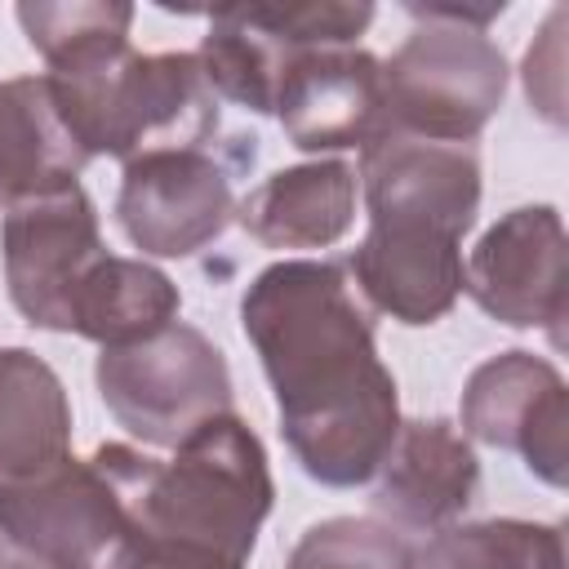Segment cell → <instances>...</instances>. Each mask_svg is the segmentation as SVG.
Returning <instances> with one entry per match:
<instances>
[{
  "instance_id": "cell-22",
  "label": "cell",
  "mask_w": 569,
  "mask_h": 569,
  "mask_svg": "<svg viewBox=\"0 0 569 569\" xmlns=\"http://www.w3.org/2000/svg\"><path fill=\"white\" fill-rule=\"evenodd\" d=\"M0 569H49L40 556H31L27 547H18L13 538L0 533Z\"/></svg>"
},
{
  "instance_id": "cell-15",
  "label": "cell",
  "mask_w": 569,
  "mask_h": 569,
  "mask_svg": "<svg viewBox=\"0 0 569 569\" xmlns=\"http://www.w3.org/2000/svg\"><path fill=\"white\" fill-rule=\"evenodd\" d=\"M71 458L62 378L27 347H0V493L44 480Z\"/></svg>"
},
{
  "instance_id": "cell-4",
  "label": "cell",
  "mask_w": 569,
  "mask_h": 569,
  "mask_svg": "<svg viewBox=\"0 0 569 569\" xmlns=\"http://www.w3.org/2000/svg\"><path fill=\"white\" fill-rule=\"evenodd\" d=\"M49 89L76 142L120 164L147 151L209 147L218 133V93L196 53H138L116 44L49 71Z\"/></svg>"
},
{
  "instance_id": "cell-8",
  "label": "cell",
  "mask_w": 569,
  "mask_h": 569,
  "mask_svg": "<svg viewBox=\"0 0 569 569\" xmlns=\"http://www.w3.org/2000/svg\"><path fill=\"white\" fill-rule=\"evenodd\" d=\"M9 302L27 325L71 333V307L89 271L107 258L98 209L76 182L67 191L4 209L0 227Z\"/></svg>"
},
{
  "instance_id": "cell-18",
  "label": "cell",
  "mask_w": 569,
  "mask_h": 569,
  "mask_svg": "<svg viewBox=\"0 0 569 569\" xmlns=\"http://www.w3.org/2000/svg\"><path fill=\"white\" fill-rule=\"evenodd\" d=\"M178 284L160 267L107 253L76 293L71 333L93 338L98 347H129L169 329L178 320Z\"/></svg>"
},
{
  "instance_id": "cell-3",
  "label": "cell",
  "mask_w": 569,
  "mask_h": 569,
  "mask_svg": "<svg viewBox=\"0 0 569 569\" xmlns=\"http://www.w3.org/2000/svg\"><path fill=\"white\" fill-rule=\"evenodd\" d=\"M93 458L124 493L133 525L129 569H244L276 485L262 440L244 418L200 422L169 462L133 445H98Z\"/></svg>"
},
{
  "instance_id": "cell-10",
  "label": "cell",
  "mask_w": 569,
  "mask_h": 569,
  "mask_svg": "<svg viewBox=\"0 0 569 569\" xmlns=\"http://www.w3.org/2000/svg\"><path fill=\"white\" fill-rule=\"evenodd\" d=\"M462 289L498 325L547 329L551 347H565L569 240L560 213L551 204L502 213L462 262Z\"/></svg>"
},
{
  "instance_id": "cell-11",
  "label": "cell",
  "mask_w": 569,
  "mask_h": 569,
  "mask_svg": "<svg viewBox=\"0 0 569 569\" xmlns=\"http://www.w3.org/2000/svg\"><path fill=\"white\" fill-rule=\"evenodd\" d=\"M462 436L520 453L538 480L565 489L569 391L560 369L533 351H502L476 365L462 387Z\"/></svg>"
},
{
  "instance_id": "cell-7",
  "label": "cell",
  "mask_w": 569,
  "mask_h": 569,
  "mask_svg": "<svg viewBox=\"0 0 569 569\" xmlns=\"http://www.w3.org/2000/svg\"><path fill=\"white\" fill-rule=\"evenodd\" d=\"M0 533L49 569H129L133 525L98 458H67L36 485L0 493Z\"/></svg>"
},
{
  "instance_id": "cell-17",
  "label": "cell",
  "mask_w": 569,
  "mask_h": 569,
  "mask_svg": "<svg viewBox=\"0 0 569 569\" xmlns=\"http://www.w3.org/2000/svg\"><path fill=\"white\" fill-rule=\"evenodd\" d=\"M196 58L218 98H231L253 116H271L280 80L298 58V49L271 22L267 4H236L209 18Z\"/></svg>"
},
{
  "instance_id": "cell-19",
  "label": "cell",
  "mask_w": 569,
  "mask_h": 569,
  "mask_svg": "<svg viewBox=\"0 0 569 569\" xmlns=\"http://www.w3.org/2000/svg\"><path fill=\"white\" fill-rule=\"evenodd\" d=\"M413 569H565V533L533 520L445 525L413 547Z\"/></svg>"
},
{
  "instance_id": "cell-9",
  "label": "cell",
  "mask_w": 569,
  "mask_h": 569,
  "mask_svg": "<svg viewBox=\"0 0 569 569\" xmlns=\"http://www.w3.org/2000/svg\"><path fill=\"white\" fill-rule=\"evenodd\" d=\"M240 164H253V151L222 160L209 147H187L129 160L116 196V218L133 249L151 258H191L213 244L236 213L231 173Z\"/></svg>"
},
{
  "instance_id": "cell-1",
  "label": "cell",
  "mask_w": 569,
  "mask_h": 569,
  "mask_svg": "<svg viewBox=\"0 0 569 569\" xmlns=\"http://www.w3.org/2000/svg\"><path fill=\"white\" fill-rule=\"evenodd\" d=\"M240 325L276 391L298 467L329 489L373 480L400 431V400L347 267L271 262L244 289Z\"/></svg>"
},
{
  "instance_id": "cell-5",
  "label": "cell",
  "mask_w": 569,
  "mask_h": 569,
  "mask_svg": "<svg viewBox=\"0 0 569 569\" xmlns=\"http://www.w3.org/2000/svg\"><path fill=\"white\" fill-rule=\"evenodd\" d=\"M422 22L382 67V116L387 129L431 138V142H471L507 93V58L485 36L502 13L493 9H418Z\"/></svg>"
},
{
  "instance_id": "cell-16",
  "label": "cell",
  "mask_w": 569,
  "mask_h": 569,
  "mask_svg": "<svg viewBox=\"0 0 569 569\" xmlns=\"http://www.w3.org/2000/svg\"><path fill=\"white\" fill-rule=\"evenodd\" d=\"M236 218L267 249H325L356 218V173L342 160L280 169L236 204Z\"/></svg>"
},
{
  "instance_id": "cell-13",
  "label": "cell",
  "mask_w": 569,
  "mask_h": 569,
  "mask_svg": "<svg viewBox=\"0 0 569 569\" xmlns=\"http://www.w3.org/2000/svg\"><path fill=\"white\" fill-rule=\"evenodd\" d=\"M480 485V462L458 427L445 418L400 422L373 485V511L396 529H445L453 525Z\"/></svg>"
},
{
  "instance_id": "cell-2",
  "label": "cell",
  "mask_w": 569,
  "mask_h": 569,
  "mask_svg": "<svg viewBox=\"0 0 569 569\" xmlns=\"http://www.w3.org/2000/svg\"><path fill=\"white\" fill-rule=\"evenodd\" d=\"M369 231L351 253L360 293L400 325H436L462 293V236L480 209L471 142L382 129L360 147Z\"/></svg>"
},
{
  "instance_id": "cell-12",
  "label": "cell",
  "mask_w": 569,
  "mask_h": 569,
  "mask_svg": "<svg viewBox=\"0 0 569 569\" xmlns=\"http://www.w3.org/2000/svg\"><path fill=\"white\" fill-rule=\"evenodd\" d=\"M276 116L298 151L365 147L387 129L382 62L356 44L298 53L280 80Z\"/></svg>"
},
{
  "instance_id": "cell-20",
  "label": "cell",
  "mask_w": 569,
  "mask_h": 569,
  "mask_svg": "<svg viewBox=\"0 0 569 569\" xmlns=\"http://www.w3.org/2000/svg\"><path fill=\"white\" fill-rule=\"evenodd\" d=\"M18 22H22L31 49H40V58L49 62V71H62L93 53L129 44L133 4H116V0H71V4L36 0L31 4L27 0V4H18Z\"/></svg>"
},
{
  "instance_id": "cell-14",
  "label": "cell",
  "mask_w": 569,
  "mask_h": 569,
  "mask_svg": "<svg viewBox=\"0 0 569 569\" xmlns=\"http://www.w3.org/2000/svg\"><path fill=\"white\" fill-rule=\"evenodd\" d=\"M89 160L58 111L49 76L0 80V209L76 187Z\"/></svg>"
},
{
  "instance_id": "cell-6",
  "label": "cell",
  "mask_w": 569,
  "mask_h": 569,
  "mask_svg": "<svg viewBox=\"0 0 569 569\" xmlns=\"http://www.w3.org/2000/svg\"><path fill=\"white\" fill-rule=\"evenodd\" d=\"M93 378L111 418L160 449H178L200 422L231 413L227 356L182 320L142 342L102 347Z\"/></svg>"
},
{
  "instance_id": "cell-21",
  "label": "cell",
  "mask_w": 569,
  "mask_h": 569,
  "mask_svg": "<svg viewBox=\"0 0 569 569\" xmlns=\"http://www.w3.org/2000/svg\"><path fill=\"white\" fill-rule=\"evenodd\" d=\"M284 569H413V542L373 516H333L311 525Z\"/></svg>"
}]
</instances>
